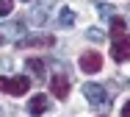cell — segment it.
Segmentation results:
<instances>
[{
	"label": "cell",
	"mask_w": 130,
	"mask_h": 117,
	"mask_svg": "<svg viewBox=\"0 0 130 117\" xmlns=\"http://www.w3.org/2000/svg\"><path fill=\"white\" fill-rule=\"evenodd\" d=\"M28 89H30L28 75H0V92L6 95H25Z\"/></svg>",
	"instance_id": "obj_1"
},
{
	"label": "cell",
	"mask_w": 130,
	"mask_h": 117,
	"mask_svg": "<svg viewBox=\"0 0 130 117\" xmlns=\"http://www.w3.org/2000/svg\"><path fill=\"white\" fill-rule=\"evenodd\" d=\"M111 58L119 61V64L130 61V39H127V36H116V39H111Z\"/></svg>",
	"instance_id": "obj_2"
},
{
	"label": "cell",
	"mask_w": 130,
	"mask_h": 117,
	"mask_svg": "<svg viewBox=\"0 0 130 117\" xmlns=\"http://www.w3.org/2000/svg\"><path fill=\"white\" fill-rule=\"evenodd\" d=\"M80 70H83V73H100V70H103V56H100L97 50H86V53L80 56Z\"/></svg>",
	"instance_id": "obj_3"
},
{
	"label": "cell",
	"mask_w": 130,
	"mask_h": 117,
	"mask_svg": "<svg viewBox=\"0 0 130 117\" xmlns=\"http://www.w3.org/2000/svg\"><path fill=\"white\" fill-rule=\"evenodd\" d=\"M83 98L91 106H103L105 103V87H100V84H83Z\"/></svg>",
	"instance_id": "obj_4"
},
{
	"label": "cell",
	"mask_w": 130,
	"mask_h": 117,
	"mask_svg": "<svg viewBox=\"0 0 130 117\" xmlns=\"http://www.w3.org/2000/svg\"><path fill=\"white\" fill-rule=\"evenodd\" d=\"M53 3H55V0H36V6H33V11H30V22H33V25H44Z\"/></svg>",
	"instance_id": "obj_5"
},
{
	"label": "cell",
	"mask_w": 130,
	"mask_h": 117,
	"mask_svg": "<svg viewBox=\"0 0 130 117\" xmlns=\"http://www.w3.org/2000/svg\"><path fill=\"white\" fill-rule=\"evenodd\" d=\"M55 39L53 36H47V33H33V36H22V39H17V48H47V45H53Z\"/></svg>",
	"instance_id": "obj_6"
},
{
	"label": "cell",
	"mask_w": 130,
	"mask_h": 117,
	"mask_svg": "<svg viewBox=\"0 0 130 117\" xmlns=\"http://www.w3.org/2000/svg\"><path fill=\"white\" fill-rule=\"evenodd\" d=\"M50 89H53L55 98L67 100V95H69V78H67V75H53L50 78Z\"/></svg>",
	"instance_id": "obj_7"
},
{
	"label": "cell",
	"mask_w": 130,
	"mask_h": 117,
	"mask_svg": "<svg viewBox=\"0 0 130 117\" xmlns=\"http://www.w3.org/2000/svg\"><path fill=\"white\" fill-rule=\"evenodd\" d=\"M28 112H30L33 117L50 112V98H47V95H33V98H30V103H28Z\"/></svg>",
	"instance_id": "obj_8"
},
{
	"label": "cell",
	"mask_w": 130,
	"mask_h": 117,
	"mask_svg": "<svg viewBox=\"0 0 130 117\" xmlns=\"http://www.w3.org/2000/svg\"><path fill=\"white\" fill-rule=\"evenodd\" d=\"M28 70H30L39 81H44V61H42V58H28Z\"/></svg>",
	"instance_id": "obj_9"
},
{
	"label": "cell",
	"mask_w": 130,
	"mask_h": 117,
	"mask_svg": "<svg viewBox=\"0 0 130 117\" xmlns=\"http://www.w3.org/2000/svg\"><path fill=\"white\" fill-rule=\"evenodd\" d=\"M72 22H75V11H72V8H61V11H58V25H61V28H69Z\"/></svg>",
	"instance_id": "obj_10"
},
{
	"label": "cell",
	"mask_w": 130,
	"mask_h": 117,
	"mask_svg": "<svg viewBox=\"0 0 130 117\" xmlns=\"http://www.w3.org/2000/svg\"><path fill=\"white\" fill-rule=\"evenodd\" d=\"M86 36H89L91 42H97V45H100V42H105V33H103L100 28H89V31H86Z\"/></svg>",
	"instance_id": "obj_11"
},
{
	"label": "cell",
	"mask_w": 130,
	"mask_h": 117,
	"mask_svg": "<svg viewBox=\"0 0 130 117\" xmlns=\"http://www.w3.org/2000/svg\"><path fill=\"white\" fill-rule=\"evenodd\" d=\"M111 36L116 39V36H125V22L119 20V17H113V31H111Z\"/></svg>",
	"instance_id": "obj_12"
},
{
	"label": "cell",
	"mask_w": 130,
	"mask_h": 117,
	"mask_svg": "<svg viewBox=\"0 0 130 117\" xmlns=\"http://www.w3.org/2000/svg\"><path fill=\"white\" fill-rule=\"evenodd\" d=\"M14 8V0H0V17H8Z\"/></svg>",
	"instance_id": "obj_13"
},
{
	"label": "cell",
	"mask_w": 130,
	"mask_h": 117,
	"mask_svg": "<svg viewBox=\"0 0 130 117\" xmlns=\"http://www.w3.org/2000/svg\"><path fill=\"white\" fill-rule=\"evenodd\" d=\"M100 14H103V17H111V14H113V8H108V6H100Z\"/></svg>",
	"instance_id": "obj_14"
},
{
	"label": "cell",
	"mask_w": 130,
	"mask_h": 117,
	"mask_svg": "<svg viewBox=\"0 0 130 117\" xmlns=\"http://www.w3.org/2000/svg\"><path fill=\"white\" fill-rule=\"evenodd\" d=\"M122 117H130V100L125 103V106H122Z\"/></svg>",
	"instance_id": "obj_15"
},
{
	"label": "cell",
	"mask_w": 130,
	"mask_h": 117,
	"mask_svg": "<svg viewBox=\"0 0 130 117\" xmlns=\"http://www.w3.org/2000/svg\"><path fill=\"white\" fill-rule=\"evenodd\" d=\"M0 45H6V33H0Z\"/></svg>",
	"instance_id": "obj_16"
},
{
	"label": "cell",
	"mask_w": 130,
	"mask_h": 117,
	"mask_svg": "<svg viewBox=\"0 0 130 117\" xmlns=\"http://www.w3.org/2000/svg\"><path fill=\"white\" fill-rule=\"evenodd\" d=\"M0 117H3V112H0Z\"/></svg>",
	"instance_id": "obj_17"
}]
</instances>
